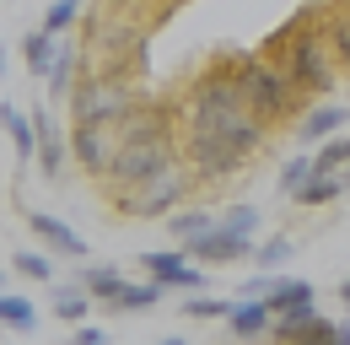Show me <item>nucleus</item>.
Instances as JSON below:
<instances>
[{"instance_id":"ddd939ff","label":"nucleus","mask_w":350,"mask_h":345,"mask_svg":"<svg viewBox=\"0 0 350 345\" xmlns=\"http://www.w3.org/2000/svg\"><path fill=\"white\" fill-rule=\"evenodd\" d=\"M340 129H350L345 103H307L302 119H297V140H302V146H318V140H329V135H340Z\"/></svg>"},{"instance_id":"5701e85b","label":"nucleus","mask_w":350,"mask_h":345,"mask_svg":"<svg viewBox=\"0 0 350 345\" xmlns=\"http://www.w3.org/2000/svg\"><path fill=\"white\" fill-rule=\"evenodd\" d=\"M54 49H59V38H54V33H44V27H33V33L22 38V60H27V76H33V81H44V76H49Z\"/></svg>"},{"instance_id":"9d476101","label":"nucleus","mask_w":350,"mask_h":345,"mask_svg":"<svg viewBox=\"0 0 350 345\" xmlns=\"http://www.w3.org/2000/svg\"><path fill=\"white\" fill-rule=\"evenodd\" d=\"M269 345H340V324L323 318L318 307L307 318H269Z\"/></svg>"},{"instance_id":"72a5a7b5","label":"nucleus","mask_w":350,"mask_h":345,"mask_svg":"<svg viewBox=\"0 0 350 345\" xmlns=\"http://www.w3.org/2000/svg\"><path fill=\"white\" fill-rule=\"evenodd\" d=\"M70 345H108V329H97V324H76Z\"/></svg>"},{"instance_id":"a211bd4d","label":"nucleus","mask_w":350,"mask_h":345,"mask_svg":"<svg viewBox=\"0 0 350 345\" xmlns=\"http://www.w3.org/2000/svg\"><path fill=\"white\" fill-rule=\"evenodd\" d=\"M76 76H81V43H59V49H54V65H49V76H44L49 97L65 103L70 86H76Z\"/></svg>"},{"instance_id":"c85d7f7f","label":"nucleus","mask_w":350,"mask_h":345,"mask_svg":"<svg viewBox=\"0 0 350 345\" xmlns=\"http://www.w3.org/2000/svg\"><path fill=\"white\" fill-rule=\"evenodd\" d=\"M92 307H97V302H92L81 286H65V292L54 297V318H65V324H87Z\"/></svg>"},{"instance_id":"2f4dec72","label":"nucleus","mask_w":350,"mask_h":345,"mask_svg":"<svg viewBox=\"0 0 350 345\" xmlns=\"http://www.w3.org/2000/svg\"><path fill=\"white\" fill-rule=\"evenodd\" d=\"M259 205H232V211H221V227L226 232H237V238H259Z\"/></svg>"},{"instance_id":"f704fd0d","label":"nucleus","mask_w":350,"mask_h":345,"mask_svg":"<svg viewBox=\"0 0 350 345\" xmlns=\"http://www.w3.org/2000/svg\"><path fill=\"white\" fill-rule=\"evenodd\" d=\"M340 302H345V313H350V275L340 281Z\"/></svg>"},{"instance_id":"393cba45","label":"nucleus","mask_w":350,"mask_h":345,"mask_svg":"<svg viewBox=\"0 0 350 345\" xmlns=\"http://www.w3.org/2000/svg\"><path fill=\"white\" fill-rule=\"evenodd\" d=\"M11 270L22 281H33V286H54V254L49 248H22V254L11 259Z\"/></svg>"},{"instance_id":"6e6552de","label":"nucleus","mask_w":350,"mask_h":345,"mask_svg":"<svg viewBox=\"0 0 350 345\" xmlns=\"http://www.w3.org/2000/svg\"><path fill=\"white\" fill-rule=\"evenodd\" d=\"M146 264V275L162 286V292H205V264H194L189 248H151V254H140Z\"/></svg>"},{"instance_id":"412c9836","label":"nucleus","mask_w":350,"mask_h":345,"mask_svg":"<svg viewBox=\"0 0 350 345\" xmlns=\"http://www.w3.org/2000/svg\"><path fill=\"white\" fill-rule=\"evenodd\" d=\"M0 329H11V335H33V329H38V307L22 297V292H5V286H0Z\"/></svg>"},{"instance_id":"20e7f679","label":"nucleus","mask_w":350,"mask_h":345,"mask_svg":"<svg viewBox=\"0 0 350 345\" xmlns=\"http://www.w3.org/2000/svg\"><path fill=\"white\" fill-rule=\"evenodd\" d=\"M194 189H200V178L183 168V157H178V162L157 168L151 178H140V183H130V189H113L108 205L124 216V221H162V216H173L178 205H189Z\"/></svg>"},{"instance_id":"c9c22d12","label":"nucleus","mask_w":350,"mask_h":345,"mask_svg":"<svg viewBox=\"0 0 350 345\" xmlns=\"http://www.w3.org/2000/svg\"><path fill=\"white\" fill-rule=\"evenodd\" d=\"M157 345H189V340H183V335H162Z\"/></svg>"},{"instance_id":"7c9ffc66","label":"nucleus","mask_w":350,"mask_h":345,"mask_svg":"<svg viewBox=\"0 0 350 345\" xmlns=\"http://www.w3.org/2000/svg\"><path fill=\"white\" fill-rule=\"evenodd\" d=\"M307 178H312V151H297V157L280 168V194H286V200H297V189H302Z\"/></svg>"},{"instance_id":"a19ab883","label":"nucleus","mask_w":350,"mask_h":345,"mask_svg":"<svg viewBox=\"0 0 350 345\" xmlns=\"http://www.w3.org/2000/svg\"><path fill=\"white\" fill-rule=\"evenodd\" d=\"M345 97H350V76H345Z\"/></svg>"},{"instance_id":"423d86ee","label":"nucleus","mask_w":350,"mask_h":345,"mask_svg":"<svg viewBox=\"0 0 350 345\" xmlns=\"http://www.w3.org/2000/svg\"><path fill=\"white\" fill-rule=\"evenodd\" d=\"M178 157L200 183H226L254 162V151H243L237 140H226V135H216L205 125H178Z\"/></svg>"},{"instance_id":"9b49d317","label":"nucleus","mask_w":350,"mask_h":345,"mask_svg":"<svg viewBox=\"0 0 350 345\" xmlns=\"http://www.w3.org/2000/svg\"><path fill=\"white\" fill-rule=\"evenodd\" d=\"M189 259H194V264H243V259H254V238L226 232L221 216H216V227H211L200 243H189Z\"/></svg>"},{"instance_id":"7ed1b4c3","label":"nucleus","mask_w":350,"mask_h":345,"mask_svg":"<svg viewBox=\"0 0 350 345\" xmlns=\"http://www.w3.org/2000/svg\"><path fill=\"white\" fill-rule=\"evenodd\" d=\"M221 60H226V71H232L237 97H243L269 129H275V125H291V119L307 108V97L286 81V71H280L269 54H221Z\"/></svg>"},{"instance_id":"1a4fd4ad","label":"nucleus","mask_w":350,"mask_h":345,"mask_svg":"<svg viewBox=\"0 0 350 345\" xmlns=\"http://www.w3.org/2000/svg\"><path fill=\"white\" fill-rule=\"evenodd\" d=\"M33 129H38L33 168H38V178H44V183H59V178H65V168H70V135H59V125H54V114H49L44 103L33 108Z\"/></svg>"},{"instance_id":"58836bf2","label":"nucleus","mask_w":350,"mask_h":345,"mask_svg":"<svg viewBox=\"0 0 350 345\" xmlns=\"http://www.w3.org/2000/svg\"><path fill=\"white\" fill-rule=\"evenodd\" d=\"M0 76H5V49H0Z\"/></svg>"},{"instance_id":"dca6fc26","label":"nucleus","mask_w":350,"mask_h":345,"mask_svg":"<svg viewBox=\"0 0 350 345\" xmlns=\"http://www.w3.org/2000/svg\"><path fill=\"white\" fill-rule=\"evenodd\" d=\"M0 129H5V140H11V157H16V168H33V151H38L33 114H22L16 103H5V108H0Z\"/></svg>"},{"instance_id":"4468645a","label":"nucleus","mask_w":350,"mask_h":345,"mask_svg":"<svg viewBox=\"0 0 350 345\" xmlns=\"http://www.w3.org/2000/svg\"><path fill=\"white\" fill-rule=\"evenodd\" d=\"M269 318H275V313H269V302H264V297H237V302H232V313H226L221 324L232 329V340L259 345L264 335H269Z\"/></svg>"},{"instance_id":"b1692460","label":"nucleus","mask_w":350,"mask_h":345,"mask_svg":"<svg viewBox=\"0 0 350 345\" xmlns=\"http://www.w3.org/2000/svg\"><path fill=\"white\" fill-rule=\"evenodd\" d=\"M162 302V286L146 275V281H124L119 286V297H113V313H151Z\"/></svg>"},{"instance_id":"f03ea898","label":"nucleus","mask_w":350,"mask_h":345,"mask_svg":"<svg viewBox=\"0 0 350 345\" xmlns=\"http://www.w3.org/2000/svg\"><path fill=\"white\" fill-rule=\"evenodd\" d=\"M264 54L286 71V81L297 86L302 97H318V92H334L340 86V60H334V43L323 33V11H307V16H291L280 33H269Z\"/></svg>"},{"instance_id":"f257e3e1","label":"nucleus","mask_w":350,"mask_h":345,"mask_svg":"<svg viewBox=\"0 0 350 345\" xmlns=\"http://www.w3.org/2000/svg\"><path fill=\"white\" fill-rule=\"evenodd\" d=\"M178 125H205L226 135V140H237L243 151H254L259 157L264 140H269V125H264L259 114L237 97V86H232V71H226V60H211L205 71H194V81L183 86V103H178Z\"/></svg>"},{"instance_id":"c756f323","label":"nucleus","mask_w":350,"mask_h":345,"mask_svg":"<svg viewBox=\"0 0 350 345\" xmlns=\"http://www.w3.org/2000/svg\"><path fill=\"white\" fill-rule=\"evenodd\" d=\"M232 313V297H205V292H189V302H183V318H200V324H216V318H226Z\"/></svg>"},{"instance_id":"473e14b6","label":"nucleus","mask_w":350,"mask_h":345,"mask_svg":"<svg viewBox=\"0 0 350 345\" xmlns=\"http://www.w3.org/2000/svg\"><path fill=\"white\" fill-rule=\"evenodd\" d=\"M275 281H280L275 270H259V275H248V281H243V292H237V297H269V292H275Z\"/></svg>"},{"instance_id":"ea45409f","label":"nucleus","mask_w":350,"mask_h":345,"mask_svg":"<svg viewBox=\"0 0 350 345\" xmlns=\"http://www.w3.org/2000/svg\"><path fill=\"white\" fill-rule=\"evenodd\" d=\"M0 286H5V264H0Z\"/></svg>"},{"instance_id":"2eb2a0df","label":"nucleus","mask_w":350,"mask_h":345,"mask_svg":"<svg viewBox=\"0 0 350 345\" xmlns=\"http://www.w3.org/2000/svg\"><path fill=\"white\" fill-rule=\"evenodd\" d=\"M269 313L275 318H307L312 307H318V286L312 281H302V275H280L275 281V292H269Z\"/></svg>"},{"instance_id":"0eeeda50","label":"nucleus","mask_w":350,"mask_h":345,"mask_svg":"<svg viewBox=\"0 0 350 345\" xmlns=\"http://www.w3.org/2000/svg\"><path fill=\"white\" fill-rule=\"evenodd\" d=\"M124 135H119V119H87V125H70V162L87 172V178H108L113 157H119Z\"/></svg>"},{"instance_id":"bb28decb","label":"nucleus","mask_w":350,"mask_h":345,"mask_svg":"<svg viewBox=\"0 0 350 345\" xmlns=\"http://www.w3.org/2000/svg\"><path fill=\"white\" fill-rule=\"evenodd\" d=\"M350 162V135L340 129V135H329V140H318V151H312V168L318 172H345Z\"/></svg>"},{"instance_id":"aec40b11","label":"nucleus","mask_w":350,"mask_h":345,"mask_svg":"<svg viewBox=\"0 0 350 345\" xmlns=\"http://www.w3.org/2000/svg\"><path fill=\"white\" fill-rule=\"evenodd\" d=\"M334 200H345L340 172H318V168H312V178L297 189V205H302V211H323V205H334Z\"/></svg>"},{"instance_id":"cd10ccee","label":"nucleus","mask_w":350,"mask_h":345,"mask_svg":"<svg viewBox=\"0 0 350 345\" xmlns=\"http://www.w3.org/2000/svg\"><path fill=\"white\" fill-rule=\"evenodd\" d=\"M291 254H297V243L286 238V232H275V238H254V264L259 270H280V264H291Z\"/></svg>"},{"instance_id":"4c0bfd02","label":"nucleus","mask_w":350,"mask_h":345,"mask_svg":"<svg viewBox=\"0 0 350 345\" xmlns=\"http://www.w3.org/2000/svg\"><path fill=\"white\" fill-rule=\"evenodd\" d=\"M340 183H345V194H350V162H345V172H340Z\"/></svg>"},{"instance_id":"39448f33","label":"nucleus","mask_w":350,"mask_h":345,"mask_svg":"<svg viewBox=\"0 0 350 345\" xmlns=\"http://www.w3.org/2000/svg\"><path fill=\"white\" fill-rule=\"evenodd\" d=\"M140 97H146L140 76L130 71H81L65 108H70V125H87V119H124Z\"/></svg>"},{"instance_id":"f3484780","label":"nucleus","mask_w":350,"mask_h":345,"mask_svg":"<svg viewBox=\"0 0 350 345\" xmlns=\"http://www.w3.org/2000/svg\"><path fill=\"white\" fill-rule=\"evenodd\" d=\"M124 281H130V275H124L119 264H81V270H76V286H81L97 307H113V297H119Z\"/></svg>"},{"instance_id":"4be33fe9","label":"nucleus","mask_w":350,"mask_h":345,"mask_svg":"<svg viewBox=\"0 0 350 345\" xmlns=\"http://www.w3.org/2000/svg\"><path fill=\"white\" fill-rule=\"evenodd\" d=\"M323 33H329V43H334L340 71L350 76V0H334V5L323 11Z\"/></svg>"},{"instance_id":"6ab92c4d","label":"nucleus","mask_w":350,"mask_h":345,"mask_svg":"<svg viewBox=\"0 0 350 345\" xmlns=\"http://www.w3.org/2000/svg\"><path fill=\"white\" fill-rule=\"evenodd\" d=\"M162 227H167V238H173L178 248H189V243H200V238L216 227V211H194V205H178L173 216H162Z\"/></svg>"},{"instance_id":"e433bc0d","label":"nucleus","mask_w":350,"mask_h":345,"mask_svg":"<svg viewBox=\"0 0 350 345\" xmlns=\"http://www.w3.org/2000/svg\"><path fill=\"white\" fill-rule=\"evenodd\" d=\"M340 345H350V313H345V324H340Z\"/></svg>"},{"instance_id":"f8f14e48","label":"nucleus","mask_w":350,"mask_h":345,"mask_svg":"<svg viewBox=\"0 0 350 345\" xmlns=\"http://www.w3.org/2000/svg\"><path fill=\"white\" fill-rule=\"evenodd\" d=\"M27 232L38 238V248H49V254H59V259H87V238H81L70 221H59V216L33 211V216H27Z\"/></svg>"},{"instance_id":"a878e982","label":"nucleus","mask_w":350,"mask_h":345,"mask_svg":"<svg viewBox=\"0 0 350 345\" xmlns=\"http://www.w3.org/2000/svg\"><path fill=\"white\" fill-rule=\"evenodd\" d=\"M81 11H87V0H54L44 11V33H54V38L76 33V27H81Z\"/></svg>"}]
</instances>
